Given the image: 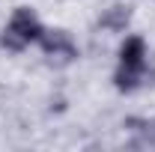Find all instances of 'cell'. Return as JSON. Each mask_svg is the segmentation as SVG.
<instances>
[{
  "label": "cell",
  "instance_id": "1",
  "mask_svg": "<svg viewBox=\"0 0 155 152\" xmlns=\"http://www.w3.org/2000/svg\"><path fill=\"white\" fill-rule=\"evenodd\" d=\"M146 39L143 36H125L116 54V72L114 87L119 93H134L146 81Z\"/></svg>",
  "mask_w": 155,
  "mask_h": 152
},
{
  "label": "cell",
  "instance_id": "2",
  "mask_svg": "<svg viewBox=\"0 0 155 152\" xmlns=\"http://www.w3.org/2000/svg\"><path fill=\"white\" fill-rule=\"evenodd\" d=\"M42 33H45V27H42L36 12L30 6H15L6 27H3V33H0V45L6 51H12V54H21L24 48L36 45Z\"/></svg>",
  "mask_w": 155,
  "mask_h": 152
},
{
  "label": "cell",
  "instance_id": "3",
  "mask_svg": "<svg viewBox=\"0 0 155 152\" xmlns=\"http://www.w3.org/2000/svg\"><path fill=\"white\" fill-rule=\"evenodd\" d=\"M39 45H42L45 57L51 60V63L66 66V63H75L78 60V42L72 39V33H66V30H45V33L39 36Z\"/></svg>",
  "mask_w": 155,
  "mask_h": 152
},
{
  "label": "cell",
  "instance_id": "4",
  "mask_svg": "<svg viewBox=\"0 0 155 152\" xmlns=\"http://www.w3.org/2000/svg\"><path fill=\"white\" fill-rule=\"evenodd\" d=\"M128 18H131L128 6H110V9H107V15L101 18V27H107V30H125Z\"/></svg>",
  "mask_w": 155,
  "mask_h": 152
}]
</instances>
